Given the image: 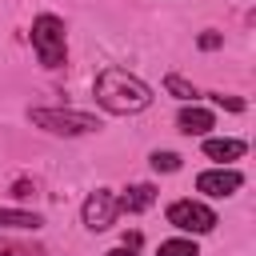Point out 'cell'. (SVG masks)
I'll use <instances>...</instances> for the list:
<instances>
[{
    "instance_id": "cell-14",
    "label": "cell",
    "mask_w": 256,
    "mask_h": 256,
    "mask_svg": "<svg viewBox=\"0 0 256 256\" xmlns=\"http://www.w3.org/2000/svg\"><path fill=\"white\" fill-rule=\"evenodd\" d=\"M152 168L156 172H176L180 168V156L176 152H152Z\"/></svg>"
},
{
    "instance_id": "cell-17",
    "label": "cell",
    "mask_w": 256,
    "mask_h": 256,
    "mask_svg": "<svg viewBox=\"0 0 256 256\" xmlns=\"http://www.w3.org/2000/svg\"><path fill=\"white\" fill-rule=\"evenodd\" d=\"M104 256H136V248H128V244H120V248H112V252H104Z\"/></svg>"
},
{
    "instance_id": "cell-6",
    "label": "cell",
    "mask_w": 256,
    "mask_h": 256,
    "mask_svg": "<svg viewBox=\"0 0 256 256\" xmlns=\"http://www.w3.org/2000/svg\"><path fill=\"white\" fill-rule=\"evenodd\" d=\"M244 184V176L236 172V168H208V172H200L196 176V192H204V196H232L236 188Z\"/></svg>"
},
{
    "instance_id": "cell-5",
    "label": "cell",
    "mask_w": 256,
    "mask_h": 256,
    "mask_svg": "<svg viewBox=\"0 0 256 256\" xmlns=\"http://www.w3.org/2000/svg\"><path fill=\"white\" fill-rule=\"evenodd\" d=\"M116 212H120V204H116V196H112L108 188H96V192L84 200V208H80V216H84V228H88V232H104V228H112Z\"/></svg>"
},
{
    "instance_id": "cell-2",
    "label": "cell",
    "mask_w": 256,
    "mask_h": 256,
    "mask_svg": "<svg viewBox=\"0 0 256 256\" xmlns=\"http://www.w3.org/2000/svg\"><path fill=\"white\" fill-rule=\"evenodd\" d=\"M28 120L52 136H88L100 132V120L92 112H76V108H28Z\"/></svg>"
},
{
    "instance_id": "cell-11",
    "label": "cell",
    "mask_w": 256,
    "mask_h": 256,
    "mask_svg": "<svg viewBox=\"0 0 256 256\" xmlns=\"http://www.w3.org/2000/svg\"><path fill=\"white\" fill-rule=\"evenodd\" d=\"M156 256H200V248H196V240H164L160 248H156Z\"/></svg>"
},
{
    "instance_id": "cell-7",
    "label": "cell",
    "mask_w": 256,
    "mask_h": 256,
    "mask_svg": "<svg viewBox=\"0 0 256 256\" xmlns=\"http://www.w3.org/2000/svg\"><path fill=\"white\" fill-rule=\"evenodd\" d=\"M176 124H180V132H188V136H208V128H212L216 120H212V112H208V108L188 104V108H180Z\"/></svg>"
},
{
    "instance_id": "cell-12",
    "label": "cell",
    "mask_w": 256,
    "mask_h": 256,
    "mask_svg": "<svg viewBox=\"0 0 256 256\" xmlns=\"http://www.w3.org/2000/svg\"><path fill=\"white\" fill-rule=\"evenodd\" d=\"M164 88H168L172 96H180V100H196V96H200V92H196L184 76H176V72H168V76H164Z\"/></svg>"
},
{
    "instance_id": "cell-1",
    "label": "cell",
    "mask_w": 256,
    "mask_h": 256,
    "mask_svg": "<svg viewBox=\"0 0 256 256\" xmlns=\"http://www.w3.org/2000/svg\"><path fill=\"white\" fill-rule=\"evenodd\" d=\"M92 92H96V104L112 116H132V112H144L152 104V88L124 68H104L96 76Z\"/></svg>"
},
{
    "instance_id": "cell-15",
    "label": "cell",
    "mask_w": 256,
    "mask_h": 256,
    "mask_svg": "<svg viewBox=\"0 0 256 256\" xmlns=\"http://www.w3.org/2000/svg\"><path fill=\"white\" fill-rule=\"evenodd\" d=\"M208 96H212L216 104H224L228 112H240V108H244V100H236V96H220V92H208Z\"/></svg>"
},
{
    "instance_id": "cell-16",
    "label": "cell",
    "mask_w": 256,
    "mask_h": 256,
    "mask_svg": "<svg viewBox=\"0 0 256 256\" xmlns=\"http://www.w3.org/2000/svg\"><path fill=\"white\" fill-rule=\"evenodd\" d=\"M200 48H204V52L220 48V36H216V32H204V36H200Z\"/></svg>"
},
{
    "instance_id": "cell-10",
    "label": "cell",
    "mask_w": 256,
    "mask_h": 256,
    "mask_svg": "<svg viewBox=\"0 0 256 256\" xmlns=\"http://www.w3.org/2000/svg\"><path fill=\"white\" fill-rule=\"evenodd\" d=\"M44 220L36 216V212H20V208H0V228H40Z\"/></svg>"
},
{
    "instance_id": "cell-13",
    "label": "cell",
    "mask_w": 256,
    "mask_h": 256,
    "mask_svg": "<svg viewBox=\"0 0 256 256\" xmlns=\"http://www.w3.org/2000/svg\"><path fill=\"white\" fill-rule=\"evenodd\" d=\"M0 256H44V248H32V244H16V240H0Z\"/></svg>"
},
{
    "instance_id": "cell-9",
    "label": "cell",
    "mask_w": 256,
    "mask_h": 256,
    "mask_svg": "<svg viewBox=\"0 0 256 256\" xmlns=\"http://www.w3.org/2000/svg\"><path fill=\"white\" fill-rule=\"evenodd\" d=\"M204 156L208 160H240L244 156V140H232V136H224V140H216V136H208L204 140Z\"/></svg>"
},
{
    "instance_id": "cell-4",
    "label": "cell",
    "mask_w": 256,
    "mask_h": 256,
    "mask_svg": "<svg viewBox=\"0 0 256 256\" xmlns=\"http://www.w3.org/2000/svg\"><path fill=\"white\" fill-rule=\"evenodd\" d=\"M168 224L172 228H180V232H212L216 228V212L208 208V204H200V200H176V204H168Z\"/></svg>"
},
{
    "instance_id": "cell-8",
    "label": "cell",
    "mask_w": 256,
    "mask_h": 256,
    "mask_svg": "<svg viewBox=\"0 0 256 256\" xmlns=\"http://www.w3.org/2000/svg\"><path fill=\"white\" fill-rule=\"evenodd\" d=\"M116 204H120L124 212H144V208L156 204V188H152V184H128L124 196H120Z\"/></svg>"
},
{
    "instance_id": "cell-3",
    "label": "cell",
    "mask_w": 256,
    "mask_h": 256,
    "mask_svg": "<svg viewBox=\"0 0 256 256\" xmlns=\"http://www.w3.org/2000/svg\"><path fill=\"white\" fill-rule=\"evenodd\" d=\"M32 48L40 56L44 68H60L64 56H68V44H64V20L52 16V12H40L32 20Z\"/></svg>"
}]
</instances>
